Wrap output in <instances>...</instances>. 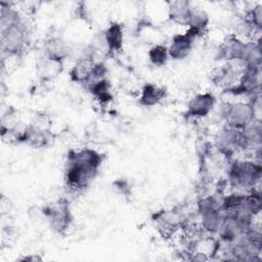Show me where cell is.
<instances>
[{
    "instance_id": "cell-1",
    "label": "cell",
    "mask_w": 262,
    "mask_h": 262,
    "mask_svg": "<svg viewBox=\"0 0 262 262\" xmlns=\"http://www.w3.org/2000/svg\"><path fill=\"white\" fill-rule=\"evenodd\" d=\"M103 157L96 150L84 148L68 155L64 181L73 189L86 188L97 175Z\"/></svg>"
},
{
    "instance_id": "cell-2",
    "label": "cell",
    "mask_w": 262,
    "mask_h": 262,
    "mask_svg": "<svg viewBox=\"0 0 262 262\" xmlns=\"http://www.w3.org/2000/svg\"><path fill=\"white\" fill-rule=\"evenodd\" d=\"M261 175V163L255 160L234 161L229 167L228 181L232 188L252 190L257 188Z\"/></svg>"
},
{
    "instance_id": "cell-3",
    "label": "cell",
    "mask_w": 262,
    "mask_h": 262,
    "mask_svg": "<svg viewBox=\"0 0 262 262\" xmlns=\"http://www.w3.org/2000/svg\"><path fill=\"white\" fill-rule=\"evenodd\" d=\"M222 118L226 126L241 130L256 119V102L252 100L227 103L222 108Z\"/></svg>"
},
{
    "instance_id": "cell-4",
    "label": "cell",
    "mask_w": 262,
    "mask_h": 262,
    "mask_svg": "<svg viewBox=\"0 0 262 262\" xmlns=\"http://www.w3.org/2000/svg\"><path fill=\"white\" fill-rule=\"evenodd\" d=\"M226 90L233 95L259 96L261 90V66L246 67L237 81Z\"/></svg>"
},
{
    "instance_id": "cell-5",
    "label": "cell",
    "mask_w": 262,
    "mask_h": 262,
    "mask_svg": "<svg viewBox=\"0 0 262 262\" xmlns=\"http://www.w3.org/2000/svg\"><path fill=\"white\" fill-rule=\"evenodd\" d=\"M27 30L23 23L1 32V49L8 55H18L25 49Z\"/></svg>"
},
{
    "instance_id": "cell-6",
    "label": "cell",
    "mask_w": 262,
    "mask_h": 262,
    "mask_svg": "<svg viewBox=\"0 0 262 262\" xmlns=\"http://www.w3.org/2000/svg\"><path fill=\"white\" fill-rule=\"evenodd\" d=\"M45 214L48 216L51 227L57 232L66 231L72 223V214L67 200H59L55 205L48 207Z\"/></svg>"
},
{
    "instance_id": "cell-7",
    "label": "cell",
    "mask_w": 262,
    "mask_h": 262,
    "mask_svg": "<svg viewBox=\"0 0 262 262\" xmlns=\"http://www.w3.org/2000/svg\"><path fill=\"white\" fill-rule=\"evenodd\" d=\"M200 36L193 30L188 29L184 34H177L172 38V42L168 48L169 57L180 60L188 56L191 51L194 40Z\"/></svg>"
},
{
    "instance_id": "cell-8",
    "label": "cell",
    "mask_w": 262,
    "mask_h": 262,
    "mask_svg": "<svg viewBox=\"0 0 262 262\" xmlns=\"http://www.w3.org/2000/svg\"><path fill=\"white\" fill-rule=\"evenodd\" d=\"M216 145L222 154L232 156L242 149L241 130L230 128L228 126L223 127L216 135Z\"/></svg>"
},
{
    "instance_id": "cell-9",
    "label": "cell",
    "mask_w": 262,
    "mask_h": 262,
    "mask_svg": "<svg viewBox=\"0 0 262 262\" xmlns=\"http://www.w3.org/2000/svg\"><path fill=\"white\" fill-rule=\"evenodd\" d=\"M242 149L256 152L261 149L262 144V124L260 119H255L245 128L241 129Z\"/></svg>"
},
{
    "instance_id": "cell-10",
    "label": "cell",
    "mask_w": 262,
    "mask_h": 262,
    "mask_svg": "<svg viewBox=\"0 0 262 262\" xmlns=\"http://www.w3.org/2000/svg\"><path fill=\"white\" fill-rule=\"evenodd\" d=\"M216 104V97L210 93H200L193 96L188 104L186 115L193 118H204L208 116Z\"/></svg>"
},
{
    "instance_id": "cell-11",
    "label": "cell",
    "mask_w": 262,
    "mask_h": 262,
    "mask_svg": "<svg viewBox=\"0 0 262 262\" xmlns=\"http://www.w3.org/2000/svg\"><path fill=\"white\" fill-rule=\"evenodd\" d=\"M44 53L47 59L60 63L71 54V48L62 38L52 36L45 41Z\"/></svg>"
},
{
    "instance_id": "cell-12",
    "label": "cell",
    "mask_w": 262,
    "mask_h": 262,
    "mask_svg": "<svg viewBox=\"0 0 262 262\" xmlns=\"http://www.w3.org/2000/svg\"><path fill=\"white\" fill-rule=\"evenodd\" d=\"M101 36L108 52H116L122 49L124 34L122 25L119 23L110 24V26L101 33Z\"/></svg>"
},
{
    "instance_id": "cell-13",
    "label": "cell",
    "mask_w": 262,
    "mask_h": 262,
    "mask_svg": "<svg viewBox=\"0 0 262 262\" xmlns=\"http://www.w3.org/2000/svg\"><path fill=\"white\" fill-rule=\"evenodd\" d=\"M17 140L25 142L33 147H43L49 143L50 137L47 130H43L38 127L31 126L27 128L23 133L18 134Z\"/></svg>"
},
{
    "instance_id": "cell-14",
    "label": "cell",
    "mask_w": 262,
    "mask_h": 262,
    "mask_svg": "<svg viewBox=\"0 0 262 262\" xmlns=\"http://www.w3.org/2000/svg\"><path fill=\"white\" fill-rule=\"evenodd\" d=\"M94 63L95 61L93 60V58L78 59L70 72L72 81L76 83L89 84L92 78V70H93Z\"/></svg>"
},
{
    "instance_id": "cell-15",
    "label": "cell",
    "mask_w": 262,
    "mask_h": 262,
    "mask_svg": "<svg viewBox=\"0 0 262 262\" xmlns=\"http://www.w3.org/2000/svg\"><path fill=\"white\" fill-rule=\"evenodd\" d=\"M166 96V89L152 83L145 84L140 93L139 103L143 106H154L159 104Z\"/></svg>"
},
{
    "instance_id": "cell-16",
    "label": "cell",
    "mask_w": 262,
    "mask_h": 262,
    "mask_svg": "<svg viewBox=\"0 0 262 262\" xmlns=\"http://www.w3.org/2000/svg\"><path fill=\"white\" fill-rule=\"evenodd\" d=\"M191 4L188 1L168 2V15L176 24L186 26L191 11Z\"/></svg>"
},
{
    "instance_id": "cell-17",
    "label": "cell",
    "mask_w": 262,
    "mask_h": 262,
    "mask_svg": "<svg viewBox=\"0 0 262 262\" xmlns=\"http://www.w3.org/2000/svg\"><path fill=\"white\" fill-rule=\"evenodd\" d=\"M90 93L101 103H107L113 99V95L111 92V84L106 78L96 80L90 82L89 84Z\"/></svg>"
},
{
    "instance_id": "cell-18",
    "label": "cell",
    "mask_w": 262,
    "mask_h": 262,
    "mask_svg": "<svg viewBox=\"0 0 262 262\" xmlns=\"http://www.w3.org/2000/svg\"><path fill=\"white\" fill-rule=\"evenodd\" d=\"M236 72L233 70L231 64H224L220 68L215 69L212 72V83H215L218 86H226L227 88L232 86L235 80Z\"/></svg>"
},
{
    "instance_id": "cell-19",
    "label": "cell",
    "mask_w": 262,
    "mask_h": 262,
    "mask_svg": "<svg viewBox=\"0 0 262 262\" xmlns=\"http://www.w3.org/2000/svg\"><path fill=\"white\" fill-rule=\"evenodd\" d=\"M208 23H209V17L205 10L196 7L191 8L189 18L186 24V26H188V29L193 30L194 32L201 35L202 33H204L206 27L208 26Z\"/></svg>"
},
{
    "instance_id": "cell-20",
    "label": "cell",
    "mask_w": 262,
    "mask_h": 262,
    "mask_svg": "<svg viewBox=\"0 0 262 262\" xmlns=\"http://www.w3.org/2000/svg\"><path fill=\"white\" fill-rule=\"evenodd\" d=\"M21 23V18L18 14V12L10 7V6H4L1 4V11H0V30L1 32H4L5 30L18 25Z\"/></svg>"
},
{
    "instance_id": "cell-21",
    "label": "cell",
    "mask_w": 262,
    "mask_h": 262,
    "mask_svg": "<svg viewBox=\"0 0 262 262\" xmlns=\"http://www.w3.org/2000/svg\"><path fill=\"white\" fill-rule=\"evenodd\" d=\"M147 54H148V58H149L150 62L154 66H157V67L165 66L168 58H169L168 48L165 45H162V44H158V45L152 46L148 50Z\"/></svg>"
},
{
    "instance_id": "cell-22",
    "label": "cell",
    "mask_w": 262,
    "mask_h": 262,
    "mask_svg": "<svg viewBox=\"0 0 262 262\" xmlns=\"http://www.w3.org/2000/svg\"><path fill=\"white\" fill-rule=\"evenodd\" d=\"M246 20L251 25L254 31H260L262 28V4L258 3L248 13Z\"/></svg>"
}]
</instances>
